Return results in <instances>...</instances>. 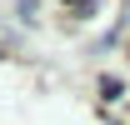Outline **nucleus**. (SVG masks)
I'll return each mask as SVG.
<instances>
[{"label":"nucleus","mask_w":130,"mask_h":125,"mask_svg":"<svg viewBox=\"0 0 130 125\" xmlns=\"http://www.w3.org/2000/svg\"><path fill=\"white\" fill-rule=\"evenodd\" d=\"M15 15L25 20V25H30V20H35V0H20V10H15Z\"/></svg>","instance_id":"f257e3e1"},{"label":"nucleus","mask_w":130,"mask_h":125,"mask_svg":"<svg viewBox=\"0 0 130 125\" xmlns=\"http://www.w3.org/2000/svg\"><path fill=\"white\" fill-rule=\"evenodd\" d=\"M65 5H75V0H65Z\"/></svg>","instance_id":"f03ea898"}]
</instances>
